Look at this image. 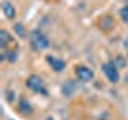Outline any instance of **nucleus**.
<instances>
[{"mask_svg":"<svg viewBox=\"0 0 128 120\" xmlns=\"http://www.w3.org/2000/svg\"><path fill=\"white\" fill-rule=\"evenodd\" d=\"M11 42V35L8 34V30L2 29L0 30V46L2 48H6V45Z\"/></svg>","mask_w":128,"mask_h":120,"instance_id":"obj_7","label":"nucleus"},{"mask_svg":"<svg viewBox=\"0 0 128 120\" xmlns=\"http://www.w3.org/2000/svg\"><path fill=\"white\" fill-rule=\"evenodd\" d=\"M19 106H21V110L22 114H30L32 112V109H30V104H29V101H26V99H21V102H19Z\"/></svg>","mask_w":128,"mask_h":120,"instance_id":"obj_10","label":"nucleus"},{"mask_svg":"<svg viewBox=\"0 0 128 120\" xmlns=\"http://www.w3.org/2000/svg\"><path fill=\"white\" fill-rule=\"evenodd\" d=\"M26 85H27V88H30L32 91H35V93L46 94V88H45V85H43V80L40 78L38 75H29Z\"/></svg>","mask_w":128,"mask_h":120,"instance_id":"obj_3","label":"nucleus"},{"mask_svg":"<svg viewBox=\"0 0 128 120\" xmlns=\"http://www.w3.org/2000/svg\"><path fill=\"white\" fill-rule=\"evenodd\" d=\"M99 26H101L102 30H110L112 26H114V21H112L110 16H104V18L101 19V22H99Z\"/></svg>","mask_w":128,"mask_h":120,"instance_id":"obj_8","label":"nucleus"},{"mask_svg":"<svg viewBox=\"0 0 128 120\" xmlns=\"http://www.w3.org/2000/svg\"><path fill=\"white\" fill-rule=\"evenodd\" d=\"M120 18H122L123 22H128V5L120 10Z\"/></svg>","mask_w":128,"mask_h":120,"instance_id":"obj_12","label":"nucleus"},{"mask_svg":"<svg viewBox=\"0 0 128 120\" xmlns=\"http://www.w3.org/2000/svg\"><path fill=\"white\" fill-rule=\"evenodd\" d=\"M46 120H54V118H53V117H48V118H46Z\"/></svg>","mask_w":128,"mask_h":120,"instance_id":"obj_13","label":"nucleus"},{"mask_svg":"<svg viewBox=\"0 0 128 120\" xmlns=\"http://www.w3.org/2000/svg\"><path fill=\"white\" fill-rule=\"evenodd\" d=\"M102 72L106 74L107 80H109L110 83H117L120 80V74H118V67L114 64V61H109V62H104L102 64Z\"/></svg>","mask_w":128,"mask_h":120,"instance_id":"obj_2","label":"nucleus"},{"mask_svg":"<svg viewBox=\"0 0 128 120\" xmlns=\"http://www.w3.org/2000/svg\"><path fill=\"white\" fill-rule=\"evenodd\" d=\"M2 11H3V14H5V18H6V19H13L14 16H16V10H14L13 3L8 2V0L2 2Z\"/></svg>","mask_w":128,"mask_h":120,"instance_id":"obj_6","label":"nucleus"},{"mask_svg":"<svg viewBox=\"0 0 128 120\" xmlns=\"http://www.w3.org/2000/svg\"><path fill=\"white\" fill-rule=\"evenodd\" d=\"M13 29H14V32L19 35V37H26V27H24L21 22L14 24V27H13Z\"/></svg>","mask_w":128,"mask_h":120,"instance_id":"obj_11","label":"nucleus"},{"mask_svg":"<svg viewBox=\"0 0 128 120\" xmlns=\"http://www.w3.org/2000/svg\"><path fill=\"white\" fill-rule=\"evenodd\" d=\"M75 75H77V78L80 82H90V80H93V77H94L93 70L86 66H77L75 67Z\"/></svg>","mask_w":128,"mask_h":120,"instance_id":"obj_4","label":"nucleus"},{"mask_svg":"<svg viewBox=\"0 0 128 120\" xmlns=\"http://www.w3.org/2000/svg\"><path fill=\"white\" fill-rule=\"evenodd\" d=\"M46 61H48V64L51 66V69L54 72H61V70H64V67H66V62H64L62 59L54 58V56H48Z\"/></svg>","mask_w":128,"mask_h":120,"instance_id":"obj_5","label":"nucleus"},{"mask_svg":"<svg viewBox=\"0 0 128 120\" xmlns=\"http://www.w3.org/2000/svg\"><path fill=\"white\" fill-rule=\"evenodd\" d=\"M30 43L35 50H46L50 46V40L42 30H32L30 32Z\"/></svg>","mask_w":128,"mask_h":120,"instance_id":"obj_1","label":"nucleus"},{"mask_svg":"<svg viewBox=\"0 0 128 120\" xmlns=\"http://www.w3.org/2000/svg\"><path fill=\"white\" fill-rule=\"evenodd\" d=\"M2 59H6V61H10V62H14L16 59H18V53H16V51H6V53L2 54Z\"/></svg>","mask_w":128,"mask_h":120,"instance_id":"obj_9","label":"nucleus"}]
</instances>
